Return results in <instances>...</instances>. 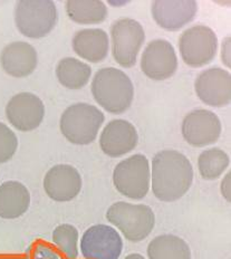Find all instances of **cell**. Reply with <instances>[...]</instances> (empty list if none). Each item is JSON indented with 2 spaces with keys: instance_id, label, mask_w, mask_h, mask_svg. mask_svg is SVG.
<instances>
[{
  "instance_id": "13",
  "label": "cell",
  "mask_w": 231,
  "mask_h": 259,
  "mask_svg": "<svg viewBox=\"0 0 231 259\" xmlns=\"http://www.w3.org/2000/svg\"><path fill=\"white\" fill-rule=\"evenodd\" d=\"M195 90L198 99L205 104L222 107L231 100V75L220 67L206 69L198 75Z\"/></svg>"
},
{
  "instance_id": "16",
  "label": "cell",
  "mask_w": 231,
  "mask_h": 259,
  "mask_svg": "<svg viewBox=\"0 0 231 259\" xmlns=\"http://www.w3.org/2000/svg\"><path fill=\"white\" fill-rule=\"evenodd\" d=\"M137 141V131L132 123L126 120H113L101 133L100 147L111 158H120L132 152Z\"/></svg>"
},
{
  "instance_id": "20",
  "label": "cell",
  "mask_w": 231,
  "mask_h": 259,
  "mask_svg": "<svg viewBox=\"0 0 231 259\" xmlns=\"http://www.w3.org/2000/svg\"><path fill=\"white\" fill-rule=\"evenodd\" d=\"M56 76L64 88L68 90H80L89 82L92 68L77 58L65 57L61 59L56 67Z\"/></svg>"
},
{
  "instance_id": "29",
  "label": "cell",
  "mask_w": 231,
  "mask_h": 259,
  "mask_svg": "<svg viewBox=\"0 0 231 259\" xmlns=\"http://www.w3.org/2000/svg\"><path fill=\"white\" fill-rule=\"evenodd\" d=\"M124 259H146L142 255H140V253H130V255H127Z\"/></svg>"
},
{
  "instance_id": "2",
  "label": "cell",
  "mask_w": 231,
  "mask_h": 259,
  "mask_svg": "<svg viewBox=\"0 0 231 259\" xmlns=\"http://www.w3.org/2000/svg\"><path fill=\"white\" fill-rule=\"evenodd\" d=\"M92 94L101 107L112 114L126 112L134 99V86L127 75L115 67L102 68L92 82Z\"/></svg>"
},
{
  "instance_id": "27",
  "label": "cell",
  "mask_w": 231,
  "mask_h": 259,
  "mask_svg": "<svg viewBox=\"0 0 231 259\" xmlns=\"http://www.w3.org/2000/svg\"><path fill=\"white\" fill-rule=\"evenodd\" d=\"M230 47H231V38L230 36L224 37L221 42V51H220V57H221V62L227 66L228 68L231 67V59H230Z\"/></svg>"
},
{
  "instance_id": "9",
  "label": "cell",
  "mask_w": 231,
  "mask_h": 259,
  "mask_svg": "<svg viewBox=\"0 0 231 259\" xmlns=\"http://www.w3.org/2000/svg\"><path fill=\"white\" fill-rule=\"evenodd\" d=\"M122 251L121 235L107 225L89 227L80 240V252L84 259H119Z\"/></svg>"
},
{
  "instance_id": "25",
  "label": "cell",
  "mask_w": 231,
  "mask_h": 259,
  "mask_svg": "<svg viewBox=\"0 0 231 259\" xmlns=\"http://www.w3.org/2000/svg\"><path fill=\"white\" fill-rule=\"evenodd\" d=\"M18 148V139L6 124L0 122V164L6 163L15 155Z\"/></svg>"
},
{
  "instance_id": "14",
  "label": "cell",
  "mask_w": 231,
  "mask_h": 259,
  "mask_svg": "<svg viewBox=\"0 0 231 259\" xmlns=\"http://www.w3.org/2000/svg\"><path fill=\"white\" fill-rule=\"evenodd\" d=\"M44 190L52 200L67 202L78 196L83 181L79 172L69 164H57L44 178Z\"/></svg>"
},
{
  "instance_id": "26",
  "label": "cell",
  "mask_w": 231,
  "mask_h": 259,
  "mask_svg": "<svg viewBox=\"0 0 231 259\" xmlns=\"http://www.w3.org/2000/svg\"><path fill=\"white\" fill-rule=\"evenodd\" d=\"M24 259H64L63 256L56 249L46 241L36 240L27 248Z\"/></svg>"
},
{
  "instance_id": "21",
  "label": "cell",
  "mask_w": 231,
  "mask_h": 259,
  "mask_svg": "<svg viewBox=\"0 0 231 259\" xmlns=\"http://www.w3.org/2000/svg\"><path fill=\"white\" fill-rule=\"evenodd\" d=\"M65 8L69 19L80 25L101 24L109 15V9L101 0H67Z\"/></svg>"
},
{
  "instance_id": "8",
  "label": "cell",
  "mask_w": 231,
  "mask_h": 259,
  "mask_svg": "<svg viewBox=\"0 0 231 259\" xmlns=\"http://www.w3.org/2000/svg\"><path fill=\"white\" fill-rule=\"evenodd\" d=\"M179 51L188 66L193 68L206 66L217 55L218 37L210 27L195 25L181 34Z\"/></svg>"
},
{
  "instance_id": "5",
  "label": "cell",
  "mask_w": 231,
  "mask_h": 259,
  "mask_svg": "<svg viewBox=\"0 0 231 259\" xmlns=\"http://www.w3.org/2000/svg\"><path fill=\"white\" fill-rule=\"evenodd\" d=\"M58 20L56 5L52 0H20L15 7V23L20 34L28 38H42Z\"/></svg>"
},
{
  "instance_id": "15",
  "label": "cell",
  "mask_w": 231,
  "mask_h": 259,
  "mask_svg": "<svg viewBox=\"0 0 231 259\" xmlns=\"http://www.w3.org/2000/svg\"><path fill=\"white\" fill-rule=\"evenodd\" d=\"M198 4L195 0H157L151 6L155 23L168 31H178L195 19Z\"/></svg>"
},
{
  "instance_id": "24",
  "label": "cell",
  "mask_w": 231,
  "mask_h": 259,
  "mask_svg": "<svg viewBox=\"0 0 231 259\" xmlns=\"http://www.w3.org/2000/svg\"><path fill=\"white\" fill-rule=\"evenodd\" d=\"M52 240L64 259H77L78 230L73 225L64 224L56 227Z\"/></svg>"
},
{
  "instance_id": "17",
  "label": "cell",
  "mask_w": 231,
  "mask_h": 259,
  "mask_svg": "<svg viewBox=\"0 0 231 259\" xmlns=\"http://www.w3.org/2000/svg\"><path fill=\"white\" fill-rule=\"evenodd\" d=\"M0 63L5 72L13 77H27L35 72L38 55L29 42L14 41L4 48Z\"/></svg>"
},
{
  "instance_id": "19",
  "label": "cell",
  "mask_w": 231,
  "mask_h": 259,
  "mask_svg": "<svg viewBox=\"0 0 231 259\" xmlns=\"http://www.w3.org/2000/svg\"><path fill=\"white\" fill-rule=\"evenodd\" d=\"M30 206V193L23 183L6 181L0 186V217L16 219L26 213Z\"/></svg>"
},
{
  "instance_id": "23",
  "label": "cell",
  "mask_w": 231,
  "mask_h": 259,
  "mask_svg": "<svg viewBox=\"0 0 231 259\" xmlns=\"http://www.w3.org/2000/svg\"><path fill=\"white\" fill-rule=\"evenodd\" d=\"M230 164L229 155L223 150L212 148L203 151L198 158L199 174L205 180H216L221 177Z\"/></svg>"
},
{
  "instance_id": "28",
  "label": "cell",
  "mask_w": 231,
  "mask_h": 259,
  "mask_svg": "<svg viewBox=\"0 0 231 259\" xmlns=\"http://www.w3.org/2000/svg\"><path fill=\"white\" fill-rule=\"evenodd\" d=\"M220 191H221L222 197L227 200L228 202L231 201V174L228 172L227 175L221 181V185H220Z\"/></svg>"
},
{
  "instance_id": "18",
  "label": "cell",
  "mask_w": 231,
  "mask_h": 259,
  "mask_svg": "<svg viewBox=\"0 0 231 259\" xmlns=\"http://www.w3.org/2000/svg\"><path fill=\"white\" fill-rule=\"evenodd\" d=\"M72 44L77 56L94 64L104 61L110 51L109 35L101 28L78 30L74 36Z\"/></svg>"
},
{
  "instance_id": "7",
  "label": "cell",
  "mask_w": 231,
  "mask_h": 259,
  "mask_svg": "<svg viewBox=\"0 0 231 259\" xmlns=\"http://www.w3.org/2000/svg\"><path fill=\"white\" fill-rule=\"evenodd\" d=\"M144 40V28L135 19L120 18L111 26L112 55L122 67L131 68L135 65Z\"/></svg>"
},
{
  "instance_id": "3",
  "label": "cell",
  "mask_w": 231,
  "mask_h": 259,
  "mask_svg": "<svg viewBox=\"0 0 231 259\" xmlns=\"http://www.w3.org/2000/svg\"><path fill=\"white\" fill-rule=\"evenodd\" d=\"M105 116L98 107L76 103L64 111L61 116V132L68 142L76 145L92 143L103 125Z\"/></svg>"
},
{
  "instance_id": "1",
  "label": "cell",
  "mask_w": 231,
  "mask_h": 259,
  "mask_svg": "<svg viewBox=\"0 0 231 259\" xmlns=\"http://www.w3.org/2000/svg\"><path fill=\"white\" fill-rule=\"evenodd\" d=\"M193 181L190 160L175 150H163L154 155L151 170L152 191L164 202L179 200L189 191Z\"/></svg>"
},
{
  "instance_id": "6",
  "label": "cell",
  "mask_w": 231,
  "mask_h": 259,
  "mask_svg": "<svg viewBox=\"0 0 231 259\" xmlns=\"http://www.w3.org/2000/svg\"><path fill=\"white\" fill-rule=\"evenodd\" d=\"M151 182V170L146 155L134 154L122 160L113 171V185L122 196L141 200L147 196Z\"/></svg>"
},
{
  "instance_id": "12",
  "label": "cell",
  "mask_w": 231,
  "mask_h": 259,
  "mask_svg": "<svg viewBox=\"0 0 231 259\" xmlns=\"http://www.w3.org/2000/svg\"><path fill=\"white\" fill-rule=\"evenodd\" d=\"M45 106L38 96L23 92L9 100L6 106V117L10 125L21 132L33 131L44 120Z\"/></svg>"
},
{
  "instance_id": "4",
  "label": "cell",
  "mask_w": 231,
  "mask_h": 259,
  "mask_svg": "<svg viewBox=\"0 0 231 259\" xmlns=\"http://www.w3.org/2000/svg\"><path fill=\"white\" fill-rule=\"evenodd\" d=\"M106 219L119 229L128 241L138 242L152 233L155 226L153 210L147 204L125 201L113 203L106 212Z\"/></svg>"
},
{
  "instance_id": "11",
  "label": "cell",
  "mask_w": 231,
  "mask_h": 259,
  "mask_svg": "<svg viewBox=\"0 0 231 259\" xmlns=\"http://www.w3.org/2000/svg\"><path fill=\"white\" fill-rule=\"evenodd\" d=\"M141 69L149 78L165 80L173 76L178 68V56L174 47L165 39H154L144 48Z\"/></svg>"
},
{
  "instance_id": "10",
  "label": "cell",
  "mask_w": 231,
  "mask_h": 259,
  "mask_svg": "<svg viewBox=\"0 0 231 259\" xmlns=\"http://www.w3.org/2000/svg\"><path fill=\"white\" fill-rule=\"evenodd\" d=\"M221 122L213 112L198 109L184 116L182 121V137L195 148H203L216 143L221 136Z\"/></svg>"
},
{
  "instance_id": "22",
  "label": "cell",
  "mask_w": 231,
  "mask_h": 259,
  "mask_svg": "<svg viewBox=\"0 0 231 259\" xmlns=\"http://www.w3.org/2000/svg\"><path fill=\"white\" fill-rule=\"evenodd\" d=\"M147 251L149 259H191L189 245L171 234L155 237L150 241Z\"/></svg>"
}]
</instances>
